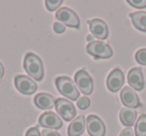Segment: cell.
Segmentation results:
<instances>
[{"label":"cell","instance_id":"cell-14","mask_svg":"<svg viewBox=\"0 0 146 136\" xmlns=\"http://www.w3.org/2000/svg\"><path fill=\"white\" fill-rule=\"evenodd\" d=\"M86 119L83 115H79L71 121L68 126V136H79L84 132Z\"/></svg>","mask_w":146,"mask_h":136},{"label":"cell","instance_id":"cell-20","mask_svg":"<svg viewBox=\"0 0 146 136\" xmlns=\"http://www.w3.org/2000/svg\"><path fill=\"white\" fill-rule=\"evenodd\" d=\"M135 59L139 64L146 65V48H142L138 50L135 54Z\"/></svg>","mask_w":146,"mask_h":136},{"label":"cell","instance_id":"cell-17","mask_svg":"<svg viewBox=\"0 0 146 136\" xmlns=\"http://www.w3.org/2000/svg\"><path fill=\"white\" fill-rule=\"evenodd\" d=\"M129 17L131 18L134 27L138 30L146 32V12L145 11H137L130 13Z\"/></svg>","mask_w":146,"mask_h":136},{"label":"cell","instance_id":"cell-28","mask_svg":"<svg viewBox=\"0 0 146 136\" xmlns=\"http://www.w3.org/2000/svg\"><path fill=\"white\" fill-rule=\"evenodd\" d=\"M86 40L88 41V42H93L94 41V37L93 35H87V37H86Z\"/></svg>","mask_w":146,"mask_h":136},{"label":"cell","instance_id":"cell-12","mask_svg":"<svg viewBox=\"0 0 146 136\" xmlns=\"http://www.w3.org/2000/svg\"><path fill=\"white\" fill-rule=\"evenodd\" d=\"M120 99H121L122 103L129 108H137L140 106L139 97H138L137 93L132 89L131 87H123V89L120 92Z\"/></svg>","mask_w":146,"mask_h":136},{"label":"cell","instance_id":"cell-3","mask_svg":"<svg viewBox=\"0 0 146 136\" xmlns=\"http://www.w3.org/2000/svg\"><path fill=\"white\" fill-rule=\"evenodd\" d=\"M86 51L95 59H107L113 55V50L109 44L100 40L90 42L86 46Z\"/></svg>","mask_w":146,"mask_h":136},{"label":"cell","instance_id":"cell-5","mask_svg":"<svg viewBox=\"0 0 146 136\" xmlns=\"http://www.w3.org/2000/svg\"><path fill=\"white\" fill-rule=\"evenodd\" d=\"M55 108H56V111L59 114V116L62 117L65 121H72L75 118V106L69 100L63 99V98H57L55 100Z\"/></svg>","mask_w":146,"mask_h":136},{"label":"cell","instance_id":"cell-6","mask_svg":"<svg viewBox=\"0 0 146 136\" xmlns=\"http://www.w3.org/2000/svg\"><path fill=\"white\" fill-rule=\"evenodd\" d=\"M75 83L77 87L79 88V91L85 95H90L93 91V81L92 78L90 77L89 74L86 72V70L81 69L76 72L75 77Z\"/></svg>","mask_w":146,"mask_h":136},{"label":"cell","instance_id":"cell-7","mask_svg":"<svg viewBox=\"0 0 146 136\" xmlns=\"http://www.w3.org/2000/svg\"><path fill=\"white\" fill-rule=\"evenodd\" d=\"M14 84L16 89L18 90L20 93L26 94V95H30L33 94L37 89V85L32 78L28 77L25 75H17L14 78Z\"/></svg>","mask_w":146,"mask_h":136},{"label":"cell","instance_id":"cell-18","mask_svg":"<svg viewBox=\"0 0 146 136\" xmlns=\"http://www.w3.org/2000/svg\"><path fill=\"white\" fill-rule=\"evenodd\" d=\"M135 135L146 136V115L142 114L138 117L135 124Z\"/></svg>","mask_w":146,"mask_h":136},{"label":"cell","instance_id":"cell-13","mask_svg":"<svg viewBox=\"0 0 146 136\" xmlns=\"http://www.w3.org/2000/svg\"><path fill=\"white\" fill-rule=\"evenodd\" d=\"M128 83L131 86L133 89L135 90H140L143 89L144 87V78L143 74H142L141 68H138V67H134L128 72Z\"/></svg>","mask_w":146,"mask_h":136},{"label":"cell","instance_id":"cell-9","mask_svg":"<svg viewBox=\"0 0 146 136\" xmlns=\"http://www.w3.org/2000/svg\"><path fill=\"white\" fill-rule=\"evenodd\" d=\"M38 123L40 126L45 128H49V129H60L63 125V122L61 118L58 115L54 113V112L47 111L45 113L41 114V116L38 119Z\"/></svg>","mask_w":146,"mask_h":136},{"label":"cell","instance_id":"cell-21","mask_svg":"<svg viewBox=\"0 0 146 136\" xmlns=\"http://www.w3.org/2000/svg\"><path fill=\"white\" fill-rule=\"evenodd\" d=\"M127 3L138 9L146 8V0H128Z\"/></svg>","mask_w":146,"mask_h":136},{"label":"cell","instance_id":"cell-8","mask_svg":"<svg viewBox=\"0 0 146 136\" xmlns=\"http://www.w3.org/2000/svg\"><path fill=\"white\" fill-rule=\"evenodd\" d=\"M86 128L90 136H105V125L98 116L91 115L86 118Z\"/></svg>","mask_w":146,"mask_h":136},{"label":"cell","instance_id":"cell-25","mask_svg":"<svg viewBox=\"0 0 146 136\" xmlns=\"http://www.w3.org/2000/svg\"><path fill=\"white\" fill-rule=\"evenodd\" d=\"M41 136H61L58 132H56L55 130H50V129H44L41 132Z\"/></svg>","mask_w":146,"mask_h":136},{"label":"cell","instance_id":"cell-4","mask_svg":"<svg viewBox=\"0 0 146 136\" xmlns=\"http://www.w3.org/2000/svg\"><path fill=\"white\" fill-rule=\"evenodd\" d=\"M56 19L68 27L75 29H79L80 27V19L78 15L68 7H62L59 9L56 12Z\"/></svg>","mask_w":146,"mask_h":136},{"label":"cell","instance_id":"cell-1","mask_svg":"<svg viewBox=\"0 0 146 136\" xmlns=\"http://www.w3.org/2000/svg\"><path fill=\"white\" fill-rule=\"evenodd\" d=\"M25 71L27 72L29 76L37 81H41L44 75L43 71V64L41 59L34 53H27L24 57V62H23Z\"/></svg>","mask_w":146,"mask_h":136},{"label":"cell","instance_id":"cell-24","mask_svg":"<svg viewBox=\"0 0 146 136\" xmlns=\"http://www.w3.org/2000/svg\"><path fill=\"white\" fill-rule=\"evenodd\" d=\"M25 136H41V132L39 131V128L36 126V127H32L27 130Z\"/></svg>","mask_w":146,"mask_h":136},{"label":"cell","instance_id":"cell-23","mask_svg":"<svg viewBox=\"0 0 146 136\" xmlns=\"http://www.w3.org/2000/svg\"><path fill=\"white\" fill-rule=\"evenodd\" d=\"M53 30H54V32L61 34V33H63L65 31V25L60 22H55L53 24Z\"/></svg>","mask_w":146,"mask_h":136},{"label":"cell","instance_id":"cell-26","mask_svg":"<svg viewBox=\"0 0 146 136\" xmlns=\"http://www.w3.org/2000/svg\"><path fill=\"white\" fill-rule=\"evenodd\" d=\"M119 136H134V132H133V129L131 127H127L125 129H123L121 131Z\"/></svg>","mask_w":146,"mask_h":136},{"label":"cell","instance_id":"cell-22","mask_svg":"<svg viewBox=\"0 0 146 136\" xmlns=\"http://www.w3.org/2000/svg\"><path fill=\"white\" fill-rule=\"evenodd\" d=\"M90 105V100L89 98L85 97V96H83V97H80L79 99L77 100V106L80 108V109L84 110L86 109V108H88Z\"/></svg>","mask_w":146,"mask_h":136},{"label":"cell","instance_id":"cell-2","mask_svg":"<svg viewBox=\"0 0 146 136\" xmlns=\"http://www.w3.org/2000/svg\"><path fill=\"white\" fill-rule=\"evenodd\" d=\"M55 84L58 89V91L62 94L63 96L67 97L68 99L75 101L79 97V91L77 87L72 81L71 78L68 76H59L55 80Z\"/></svg>","mask_w":146,"mask_h":136},{"label":"cell","instance_id":"cell-11","mask_svg":"<svg viewBox=\"0 0 146 136\" xmlns=\"http://www.w3.org/2000/svg\"><path fill=\"white\" fill-rule=\"evenodd\" d=\"M88 23H89L90 32L94 37H96L98 39H103V40L108 37V34H109L108 27L107 24L103 20L95 18L88 21Z\"/></svg>","mask_w":146,"mask_h":136},{"label":"cell","instance_id":"cell-10","mask_svg":"<svg viewBox=\"0 0 146 136\" xmlns=\"http://www.w3.org/2000/svg\"><path fill=\"white\" fill-rule=\"evenodd\" d=\"M123 83L124 74L122 70L119 69V68H115V69L112 70L108 75L107 79H106V84H107L108 89L113 93L119 91L123 86Z\"/></svg>","mask_w":146,"mask_h":136},{"label":"cell","instance_id":"cell-16","mask_svg":"<svg viewBox=\"0 0 146 136\" xmlns=\"http://www.w3.org/2000/svg\"><path fill=\"white\" fill-rule=\"evenodd\" d=\"M119 118L123 125L127 126V127H131L135 123V120L137 118V113L133 108L123 107L120 110Z\"/></svg>","mask_w":146,"mask_h":136},{"label":"cell","instance_id":"cell-27","mask_svg":"<svg viewBox=\"0 0 146 136\" xmlns=\"http://www.w3.org/2000/svg\"><path fill=\"white\" fill-rule=\"evenodd\" d=\"M3 74H4V67H3L2 63L0 62V80L2 79Z\"/></svg>","mask_w":146,"mask_h":136},{"label":"cell","instance_id":"cell-19","mask_svg":"<svg viewBox=\"0 0 146 136\" xmlns=\"http://www.w3.org/2000/svg\"><path fill=\"white\" fill-rule=\"evenodd\" d=\"M62 3V0H46L45 1V6L49 11H54L57 8H59Z\"/></svg>","mask_w":146,"mask_h":136},{"label":"cell","instance_id":"cell-15","mask_svg":"<svg viewBox=\"0 0 146 136\" xmlns=\"http://www.w3.org/2000/svg\"><path fill=\"white\" fill-rule=\"evenodd\" d=\"M34 103L39 109L47 110L51 109L55 105V99L48 93H39L35 96Z\"/></svg>","mask_w":146,"mask_h":136}]
</instances>
